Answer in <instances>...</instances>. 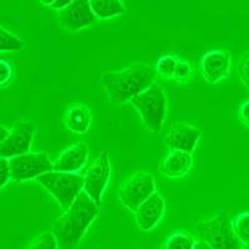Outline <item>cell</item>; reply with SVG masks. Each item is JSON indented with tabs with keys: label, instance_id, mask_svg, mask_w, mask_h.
I'll return each mask as SVG.
<instances>
[{
	"label": "cell",
	"instance_id": "1",
	"mask_svg": "<svg viewBox=\"0 0 249 249\" xmlns=\"http://www.w3.org/2000/svg\"><path fill=\"white\" fill-rule=\"evenodd\" d=\"M100 208L84 191L60 217L55 219L51 232L60 249H72L80 243L96 217Z\"/></svg>",
	"mask_w": 249,
	"mask_h": 249
},
{
	"label": "cell",
	"instance_id": "2",
	"mask_svg": "<svg viewBox=\"0 0 249 249\" xmlns=\"http://www.w3.org/2000/svg\"><path fill=\"white\" fill-rule=\"evenodd\" d=\"M156 71L144 62H132L119 71H108L101 76V84L110 101L116 105L131 101L153 84Z\"/></svg>",
	"mask_w": 249,
	"mask_h": 249
},
{
	"label": "cell",
	"instance_id": "3",
	"mask_svg": "<svg viewBox=\"0 0 249 249\" xmlns=\"http://www.w3.org/2000/svg\"><path fill=\"white\" fill-rule=\"evenodd\" d=\"M131 105L139 112L144 127L160 133L167 117V97L163 89L153 82L150 88L131 99Z\"/></svg>",
	"mask_w": 249,
	"mask_h": 249
},
{
	"label": "cell",
	"instance_id": "4",
	"mask_svg": "<svg viewBox=\"0 0 249 249\" xmlns=\"http://www.w3.org/2000/svg\"><path fill=\"white\" fill-rule=\"evenodd\" d=\"M195 231L199 239L206 242L211 249H242L244 247L233 231L232 219L224 211L198 222Z\"/></svg>",
	"mask_w": 249,
	"mask_h": 249
},
{
	"label": "cell",
	"instance_id": "5",
	"mask_svg": "<svg viewBox=\"0 0 249 249\" xmlns=\"http://www.w3.org/2000/svg\"><path fill=\"white\" fill-rule=\"evenodd\" d=\"M37 182L54 197L62 211H66L84 190V176L79 173L51 172L37 177Z\"/></svg>",
	"mask_w": 249,
	"mask_h": 249
},
{
	"label": "cell",
	"instance_id": "6",
	"mask_svg": "<svg viewBox=\"0 0 249 249\" xmlns=\"http://www.w3.org/2000/svg\"><path fill=\"white\" fill-rule=\"evenodd\" d=\"M155 192L156 182L153 176L144 171H139L120 184L117 197L127 210L135 213L140 204Z\"/></svg>",
	"mask_w": 249,
	"mask_h": 249
},
{
	"label": "cell",
	"instance_id": "7",
	"mask_svg": "<svg viewBox=\"0 0 249 249\" xmlns=\"http://www.w3.org/2000/svg\"><path fill=\"white\" fill-rule=\"evenodd\" d=\"M12 179L25 182L36 179L39 176L53 171V161L46 152H28L9 159Z\"/></svg>",
	"mask_w": 249,
	"mask_h": 249
},
{
	"label": "cell",
	"instance_id": "8",
	"mask_svg": "<svg viewBox=\"0 0 249 249\" xmlns=\"http://www.w3.org/2000/svg\"><path fill=\"white\" fill-rule=\"evenodd\" d=\"M111 177V162L107 151H102L97 159L90 164L84 175V192L97 206L101 204L102 196Z\"/></svg>",
	"mask_w": 249,
	"mask_h": 249
},
{
	"label": "cell",
	"instance_id": "9",
	"mask_svg": "<svg viewBox=\"0 0 249 249\" xmlns=\"http://www.w3.org/2000/svg\"><path fill=\"white\" fill-rule=\"evenodd\" d=\"M36 126L31 121L15 122L8 136L0 143V159H13L15 156L30 152Z\"/></svg>",
	"mask_w": 249,
	"mask_h": 249
},
{
	"label": "cell",
	"instance_id": "10",
	"mask_svg": "<svg viewBox=\"0 0 249 249\" xmlns=\"http://www.w3.org/2000/svg\"><path fill=\"white\" fill-rule=\"evenodd\" d=\"M57 18L60 25L72 33L84 30L97 21V18L91 10L89 0H74L70 5L59 10Z\"/></svg>",
	"mask_w": 249,
	"mask_h": 249
},
{
	"label": "cell",
	"instance_id": "11",
	"mask_svg": "<svg viewBox=\"0 0 249 249\" xmlns=\"http://www.w3.org/2000/svg\"><path fill=\"white\" fill-rule=\"evenodd\" d=\"M232 56L223 49L211 50L203 55L201 60V72L203 79L210 84H218L227 79L231 74Z\"/></svg>",
	"mask_w": 249,
	"mask_h": 249
},
{
	"label": "cell",
	"instance_id": "12",
	"mask_svg": "<svg viewBox=\"0 0 249 249\" xmlns=\"http://www.w3.org/2000/svg\"><path fill=\"white\" fill-rule=\"evenodd\" d=\"M201 139V130L186 122H176L164 137V144L171 150L192 153Z\"/></svg>",
	"mask_w": 249,
	"mask_h": 249
},
{
	"label": "cell",
	"instance_id": "13",
	"mask_svg": "<svg viewBox=\"0 0 249 249\" xmlns=\"http://www.w3.org/2000/svg\"><path fill=\"white\" fill-rule=\"evenodd\" d=\"M166 202L159 192H155L144 202H142L135 212L137 226L140 230L147 232L153 230L163 218Z\"/></svg>",
	"mask_w": 249,
	"mask_h": 249
},
{
	"label": "cell",
	"instance_id": "14",
	"mask_svg": "<svg viewBox=\"0 0 249 249\" xmlns=\"http://www.w3.org/2000/svg\"><path fill=\"white\" fill-rule=\"evenodd\" d=\"M89 159V146L85 142H76L60 153L56 161L53 162V171L76 173L86 164Z\"/></svg>",
	"mask_w": 249,
	"mask_h": 249
},
{
	"label": "cell",
	"instance_id": "15",
	"mask_svg": "<svg viewBox=\"0 0 249 249\" xmlns=\"http://www.w3.org/2000/svg\"><path fill=\"white\" fill-rule=\"evenodd\" d=\"M192 164V153L171 150V152L162 160L160 171L162 175L170 178H181L190 173Z\"/></svg>",
	"mask_w": 249,
	"mask_h": 249
},
{
	"label": "cell",
	"instance_id": "16",
	"mask_svg": "<svg viewBox=\"0 0 249 249\" xmlns=\"http://www.w3.org/2000/svg\"><path fill=\"white\" fill-rule=\"evenodd\" d=\"M65 127L76 135H84L92 124L90 108L84 104H72L66 108Z\"/></svg>",
	"mask_w": 249,
	"mask_h": 249
},
{
	"label": "cell",
	"instance_id": "17",
	"mask_svg": "<svg viewBox=\"0 0 249 249\" xmlns=\"http://www.w3.org/2000/svg\"><path fill=\"white\" fill-rule=\"evenodd\" d=\"M90 6L97 20H107L121 17L126 13L122 0H89Z\"/></svg>",
	"mask_w": 249,
	"mask_h": 249
},
{
	"label": "cell",
	"instance_id": "18",
	"mask_svg": "<svg viewBox=\"0 0 249 249\" xmlns=\"http://www.w3.org/2000/svg\"><path fill=\"white\" fill-rule=\"evenodd\" d=\"M195 238L186 232H175L164 241L162 249H193Z\"/></svg>",
	"mask_w": 249,
	"mask_h": 249
},
{
	"label": "cell",
	"instance_id": "19",
	"mask_svg": "<svg viewBox=\"0 0 249 249\" xmlns=\"http://www.w3.org/2000/svg\"><path fill=\"white\" fill-rule=\"evenodd\" d=\"M24 48H25V43L23 40L0 25V54L9 53V51H20Z\"/></svg>",
	"mask_w": 249,
	"mask_h": 249
},
{
	"label": "cell",
	"instance_id": "20",
	"mask_svg": "<svg viewBox=\"0 0 249 249\" xmlns=\"http://www.w3.org/2000/svg\"><path fill=\"white\" fill-rule=\"evenodd\" d=\"M235 235L244 246H249V212H243L232 219Z\"/></svg>",
	"mask_w": 249,
	"mask_h": 249
},
{
	"label": "cell",
	"instance_id": "21",
	"mask_svg": "<svg viewBox=\"0 0 249 249\" xmlns=\"http://www.w3.org/2000/svg\"><path fill=\"white\" fill-rule=\"evenodd\" d=\"M177 61H178V59L176 56H172V55L161 56L156 62V75L161 76L162 79H171V77H173V72H175Z\"/></svg>",
	"mask_w": 249,
	"mask_h": 249
},
{
	"label": "cell",
	"instance_id": "22",
	"mask_svg": "<svg viewBox=\"0 0 249 249\" xmlns=\"http://www.w3.org/2000/svg\"><path fill=\"white\" fill-rule=\"evenodd\" d=\"M57 242L51 231L43 232L37 235L25 249H57Z\"/></svg>",
	"mask_w": 249,
	"mask_h": 249
},
{
	"label": "cell",
	"instance_id": "23",
	"mask_svg": "<svg viewBox=\"0 0 249 249\" xmlns=\"http://www.w3.org/2000/svg\"><path fill=\"white\" fill-rule=\"evenodd\" d=\"M14 75L15 70L12 62L0 59V89L10 85L14 79Z\"/></svg>",
	"mask_w": 249,
	"mask_h": 249
},
{
	"label": "cell",
	"instance_id": "24",
	"mask_svg": "<svg viewBox=\"0 0 249 249\" xmlns=\"http://www.w3.org/2000/svg\"><path fill=\"white\" fill-rule=\"evenodd\" d=\"M191 74H192V68H191L190 62L178 59L177 65H176L175 72H173V79L179 82H184L190 79Z\"/></svg>",
	"mask_w": 249,
	"mask_h": 249
},
{
	"label": "cell",
	"instance_id": "25",
	"mask_svg": "<svg viewBox=\"0 0 249 249\" xmlns=\"http://www.w3.org/2000/svg\"><path fill=\"white\" fill-rule=\"evenodd\" d=\"M238 76L243 82V85L249 89V50L246 51L238 62Z\"/></svg>",
	"mask_w": 249,
	"mask_h": 249
},
{
	"label": "cell",
	"instance_id": "26",
	"mask_svg": "<svg viewBox=\"0 0 249 249\" xmlns=\"http://www.w3.org/2000/svg\"><path fill=\"white\" fill-rule=\"evenodd\" d=\"M10 179H12V173H10L9 160L0 159V190L5 187Z\"/></svg>",
	"mask_w": 249,
	"mask_h": 249
},
{
	"label": "cell",
	"instance_id": "27",
	"mask_svg": "<svg viewBox=\"0 0 249 249\" xmlns=\"http://www.w3.org/2000/svg\"><path fill=\"white\" fill-rule=\"evenodd\" d=\"M238 116H239V119H241V121L243 122L244 124L249 126V100L242 104L241 107H239Z\"/></svg>",
	"mask_w": 249,
	"mask_h": 249
},
{
	"label": "cell",
	"instance_id": "28",
	"mask_svg": "<svg viewBox=\"0 0 249 249\" xmlns=\"http://www.w3.org/2000/svg\"><path fill=\"white\" fill-rule=\"evenodd\" d=\"M74 0H55L54 3H53V5H51V8L54 9V10H61V9L66 8L68 5H70L71 3H72Z\"/></svg>",
	"mask_w": 249,
	"mask_h": 249
},
{
	"label": "cell",
	"instance_id": "29",
	"mask_svg": "<svg viewBox=\"0 0 249 249\" xmlns=\"http://www.w3.org/2000/svg\"><path fill=\"white\" fill-rule=\"evenodd\" d=\"M8 133H9V128L6 127V126H4V124H0V143L6 139Z\"/></svg>",
	"mask_w": 249,
	"mask_h": 249
},
{
	"label": "cell",
	"instance_id": "30",
	"mask_svg": "<svg viewBox=\"0 0 249 249\" xmlns=\"http://www.w3.org/2000/svg\"><path fill=\"white\" fill-rule=\"evenodd\" d=\"M193 249H211V247L208 246L206 242H203V241H201V239H199V241H196Z\"/></svg>",
	"mask_w": 249,
	"mask_h": 249
},
{
	"label": "cell",
	"instance_id": "31",
	"mask_svg": "<svg viewBox=\"0 0 249 249\" xmlns=\"http://www.w3.org/2000/svg\"><path fill=\"white\" fill-rule=\"evenodd\" d=\"M54 1L55 0H40V3L44 4V5H49V6L53 5V3H54Z\"/></svg>",
	"mask_w": 249,
	"mask_h": 249
},
{
	"label": "cell",
	"instance_id": "32",
	"mask_svg": "<svg viewBox=\"0 0 249 249\" xmlns=\"http://www.w3.org/2000/svg\"><path fill=\"white\" fill-rule=\"evenodd\" d=\"M242 249H249V246H244Z\"/></svg>",
	"mask_w": 249,
	"mask_h": 249
}]
</instances>
